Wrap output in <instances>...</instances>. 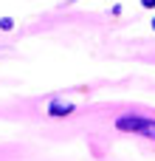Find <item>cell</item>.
<instances>
[{"label":"cell","instance_id":"obj_5","mask_svg":"<svg viewBox=\"0 0 155 161\" xmlns=\"http://www.w3.org/2000/svg\"><path fill=\"white\" fill-rule=\"evenodd\" d=\"M152 28H155V17H152Z\"/></svg>","mask_w":155,"mask_h":161},{"label":"cell","instance_id":"obj_4","mask_svg":"<svg viewBox=\"0 0 155 161\" xmlns=\"http://www.w3.org/2000/svg\"><path fill=\"white\" fill-rule=\"evenodd\" d=\"M141 6L144 8H155V0H141Z\"/></svg>","mask_w":155,"mask_h":161},{"label":"cell","instance_id":"obj_1","mask_svg":"<svg viewBox=\"0 0 155 161\" xmlns=\"http://www.w3.org/2000/svg\"><path fill=\"white\" fill-rule=\"evenodd\" d=\"M116 127H119L121 133L144 136V139H152V142H155V119L138 116V113H124V116L116 119Z\"/></svg>","mask_w":155,"mask_h":161},{"label":"cell","instance_id":"obj_6","mask_svg":"<svg viewBox=\"0 0 155 161\" xmlns=\"http://www.w3.org/2000/svg\"><path fill=\"white\" fill-rule=\"evenodd\" d=\"M71 3H73V0H71Z\"/></svg>","mask_w":155,"mask_h":161},{"label":"cell","instance_id":"obj_3","mask_svg":"<svg viewBox=\"0 0 155 161\" xmlns=\"http://www.w3.org/2000/svg\"><path fill=\"white\" fill-rule=\"evenodd\" d=\"M0 28H3V31H11V28H14V20H11V17H3V20H0Z\"/></svg>","mask_w":155,"mask_h":161},{"label":"cell","instance_id":"obj_2","mask_svg":"<svg viewBox=\"0 0 155 161\" xmlns=\"http://www.w3.org/2000/svg\"><path fill=\"white\" fill-rule=\"evenodd\" d=\"M68 113H73V105H71V102H65V99H51L48 116H68Z\"/></svg>","mask_w":155,"mask_h":161}]
</instances>
